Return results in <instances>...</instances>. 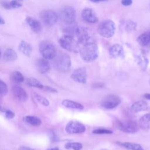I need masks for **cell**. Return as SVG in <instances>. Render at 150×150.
<instances>
[{
	"instance_id": "1",
	"label": "cell",
	"mask_w": 150,
	"mask_h": 150,
	"mask_svg": "<svg viewBox=\"0 0 150 150\" xmlns=\"http://www.w3.org/2000/svg\"><path fill=\"white\" fill-rule=\"evenodd\" d=\"M79 52L82 59L87 62L95 60L99 54L98 47L96 43L93 41H90L83 45Z\"/></svg>"
},
{
	"instance_id": "2",
	"label": "cell",
	"mask_w": 150,
	"mask_h": 150,
	"mask_svg": "<svg viewBox=\"0 0 150 150\" xmlns=\"http://www.w3.org/2000/svg\"><path fill=\"white\" fill-rule=\"evenodd\" d=\"M60 46L71 52H79L81 45L75 36L64 34L59 40Z\"/></svg>"
},
{
	"instance_id": "3",
	"label": "cell",
	"mask_w": 150,
	"mask_h": 150,
	"mask_svg": "<svg viewBox=\"0 0 150 150\" xmlns=\"http://www.w3.org/2000/svg\"><path fill=\"white\" fill-rule=\"evenodd\" d=\"M53 65L59 71L66 72L71 66V59L70 56L66 53H60L54 57Z\"/></svg>"
},
{
	"instance_id": "4",
	"label": "cell",
	"mask_w": 150,
	"mask_h": 150,
	"mask_svg": "<svg viewBox=\"0 0 150 150\" xmlns=\"http://www.w3.org/2000/svg\"><path fill=\"white\" fill-rule=\"evenodd\" d=\"M39 51L43 58L50 60L56 56V49L54 45L50 41L43 40L39 44Z\"/></svg>"
},
{
	"instance_id": "5",
	"label": "cell",
	"mask_w": 150,
	"mask_h": 150,
	"mask_svg": "<svg viewBox=\"0 0 150 150\" xmlns=\"http://www.w3.org/2000/svg\"><path fill=\"white\" fill-rule=\"evenodd\" d=\"M115 25L110 19L103 21L98 26V32L103 37L105 38H111L115 33Z\"/></svg>"
},
{
	"instance_id": "6",
	"label": "cell",
	"mask_w": 150,
	"mask_h": 150,
	"mask_svg": "<svg viewBox=\"0 0 150 150\" xmlns=\"http://www.w3.org/2000/svg\"><path fill=\"white\" fill-rule=\"evenodd\" d=\"M115 125L120 130L127 133H134L139 129L136 122L128 120H117Z\"/></svg>"
},
{
	"instance_id": "7",
	"label": "cell",
	"mask_w": 150,
	"mask_h": 150,
	"mask_svg": "<svg viewBox=\"0 0 150 150\" xmlns=\"http://www.w3.org/2000/svg\"><path fill=\"white\" fill-rule=\"evenodd\" d=\"M40 18L45 26H52L57 22L58 15L53 10H44L40 12Z\"/></svg>"
},
{
	"instance_id": "8",
	"label": "cell",
	"mask_w": 150,
	"mask_h": 150,
	"mask_svg": "<svg viewBox=\"0 0 150 150\" xmlns=\"http://www.w3.org/2000/svg\"><path fill=\"white\" fill-rule=\"evenodd\" d=\"M60 19L66 25L74 23L76 19L75 9L71 6L64 7L60 12Z\"/></svg>"
},
{
	"instance_id": "9",
	"label": "cell",
	"mask_w": 150,
	"mask_h": 150,
	"mask_svg": "<svg viewBox=\"0 0 150 150\" xmlns=\"http://www.w3.org/2000/svg\"><path fill=\"white\" fill-rule=\"evenodd\" d=\"M121 99L115 95H108L105 96L101 101V105L106 109H113L121 103Z\"/></svg>"
},
{
	"instance_id": "10",
	"label": "cell",
	"mask_w": 150,
	"mask_h": 150,
	"mask_svg": "<svg viewBox=\"0 0 150 150\" xmlns=\"http://www.w3.org/2000/svg\"><path fill=\"white\" fill-rule=\"evenodd\" d=\"M65 129L69 134H80L85 132L86 127L80 122L71 121L67 124Z\"/></svg>"
},
{
	"instance_id": "11",
	"label": "cell",
	"mask_w": 150,
	"mask_h": 150,
	"mask_svg": "<svg viewBox=\"0 0 150 150\" xmlns=\"http://www.w3.org/2000/svg\"><path fill=\"white\" fill-rule=\"evenodd\" d=\"M74 36L81 46L87 42L92 41L91 38L85 28L78 27Z\"/></svg>"
},
{
	"instance_id": "12",
	"label": "cell",
	"mask_w": 150,
	"mask_h": 150,
	"mask_svg": "<svg viewBox=\"0 0 150 150\" xmlns=\"http://www.w3.org/2000/svg\"><path fill=\"white\" fill-rule=\"evenodd\" d=\"M81 16L84 21L89 23H96L98 22V18L96 12L90 8L83 9L81 12Z\"/></svg>"
},
{
	"instance_id": "13",
	"label": "cell",
	"mask_w": 150,
	"mask_h": 150,
	"mask_svg": "<svg viewBox=\"0 0 150 150\" xmlns=\"http://www.w3.org/2000/svg\"><path fill=\"white\" fill-rule=\"evenodd\" d=\"M71 78L75 81L80 83H85L87 80V73L84 67H79L75 69L71 74Z\"/></svg>"
},
{
	"instance_id": "14",
	"label": "cell",
	"mask_w": 150,
	"mask_h": 150,
	"mask_svg": "<svg viewBox=\"0 0 150 150\" xmlns=\"http://www.w3.org/2000/svg\"><path fill=\"white\" fill-rule=\"evenodd\" d=\"M11 91L15 98L19 101H26L28 98V95L26 91L23 88L19 86H13L12 87Z\"/></svg>"
},
{
	"instance_id": "15",
	"label": "cell",
	"mask_w": 150,
	"mask_h": 150,
	"mask_svg": "<svg viewBox=\"0 0 150 150\" xmlns=\"http://www.w3.org/2000/svg\"><path fill=\"white\" fill-rule=\"evenodd\" d=\"M36 68L38 71L44 74L49 71L50 69V64L48 60L45 58H40L36 61Z\"/></svg>"
},
{
	"instance_id": "16",
	"label": "cell",
	"mask_w": 150,
	"mask_h": 150,
	"mask_svg": "<svg viewBox=\"0 0 150 150\" xmlns=\"http://www.w3.org/2000/svg\"><path fill=\"white\" fill-rule=\"evenodd\" d=\"M109 53L110 56L114 58H123L124 56V49L122 46L119 44L112 45L109 49Z\"/></svg>"
},
{
	"instance_id": "17",
	"label": "cell",
	"mask_w": 150,
	"mask_h": 150,
	"mask_svg": "<svg viewBox=\"0 0 150 150\" xmlns=\"http://www.w3.org/2000/svg\"><path fill=\"white\" fill-rule=\"evenodd\" d=\"M148 108V103L144 100H139L134 103L131 107L130 111L134 113H137L142 111H145Z\"/></svg>"
},
{
	"instance_id": "18",
	"label": "cell",
	"mask_w": 150,
	"mask_h": 150,
	"mask_svg": "<svg viewBox=\"0 0 150 150\" xmlns=\"http://www.w3.org/2000/svg\"><path fill=\"white\" fill-rule=\"evenodd\" d=\"M26 21L30 29L35 33H39L42 30V25L35 18L28 16L26 18Z\"/></svg>"
},
{
	"instance_id": "19",
	"label": "cell",
	"mask_w": 150,
	"mask_h": 150,
	"mask_svg": "<svg viewBox=\"0 0 150 150\" xmlns=\"http://www.w3.org/2000/svg\"><path fill=\"white\" fill-rule=\"evenodd\" d=\"M139 126L144 130L150 129V113L144 115L139 121Z\"/></svg>"
},
{
	"instance_id": "20",
	"label": "cell",
	"mask_w": 150,
	"mask_h": 150,
	"mask_svg": "<svg viewBox=\"0 0 150 150\" xmlns=\"http://www.w3.org/2000/svg\"><path fill=\"white\" fill-rule=\"evenodd\" d=\"M19 50L27 57H29L32 52V46L24 40H22L19 45Z\"/></svg>"
},
{
	"instance_id": "21",
	"label": "cell",
	"mask_w": 150,
	"mask_h": 150,
	"mask_svg": "<svg viewBox=\"0 0 150 150\" xmlns=\"http://www.w3.org/2000/svg\"><path fill=\"white\" fill-rule=\"evenodd\" d=\"M137 42L142 46H146L150 45V31L140 35L137 38Z\"/></svg>"
},
{
	"instance_id": "22",
	"label": "cell",
	"mask_w": 150,
	"mask_h": 150,
	"mask_svg": "<svg viewBox=\"0 0 150 150\" xmlns=\"http://www.w3.org/2000/svg\"><path fill=\"white\" fill-rule=\"evenodd\" d=\"M62 104L64 107L71 109H76L81 110H83L84 108L82 104L70 100H64L62 101Z\"/></svg>"
},
{
	"instance_id": "23",
	"label": "cell",
	"mask_w": 150,
	"mask_h": 150,
	"mask_svg": "<svg viewBox=\"0 0 150 150\" xmlns=\"http://www.w3.org/2000/svg\"><path fill=\"white\" fill-rule=\"evenodd\" d=\"M116 144L125 147L127 149H130V150H144L143 148L139 144L133 142H119L117 141Z\"/></svg>"
},
{
	"instance_id": "24",
	"label": "cell",
	"mask_w": 150,
	"mask_h": 150,
	"mask_svg": "<svg viewBox=\"0 0 150 150\" xmlns=\"http://www.w3.org/2000/svg\"><path fill=\"white\" fill-rule=\"evenodd\" d=\"M3 57L6 61L12 62L17 59V54L13 49H7L4 53Z\"/></svg>"
},
{
	"instance_id": "25",
	"label": "cell",
	"mask_w": 150,
	"mask_h": 150,
	"mask_svg": "<svg viewBox=\"0 0 150 150\" xmlns=\"http://www.w3.org/2000/svg\"><path fill=\"white\" fill-rule=\"evenodd\" d=\"M23 120L25 122L33 126H39L42 124L41 120L35 116L28 115L23 117Z\"/></svg>"
},
{
	"instance_id": "26",
	"label": "cell",
	"mask_w": 150,
	"mask_h": 150,
	"mask_svg": "<svg viewBox=\"0 0 150 150\" xmlns=\"http://www.w3.org/2000/svg\"><path fill=\"white\" fill-rule=\"evenodd\" d=\"M11 79L12 81L16 83H21L24 80L23 76L18 71H13L11 75Z\"/></svg>"
},
{
	"instance_id": "27",
	"label": "cell",
	"mask_w": 150,
	"mask_h": 150,
	"mask_svg": "<svg viewBox=\"0 0 150 150\" xmlns=\"http://www.w3.org/2000/svg\"><path fill=\"white\" fill-rule=\"evenodd\" d=\"M136 60L138 64L139 65L142 70H145L146 69L147 66L148 64V60L144 56H137Z\"/></svg>"
},
{
	"instance_id": "28",
	"label": "cell",
	"mask_w": 150,
	"mask_h": 150,
	"mask_svg": "<svg viewBox=\"0 0 150 150\" xmlns=\"http://www.w3.org/2000/svg\"><path fill=\"white\" fill-rule=\"evenodd\" d=\"M26 83L30 86L41 88V89H43V87H44V85L40 83V81H39L38 80H37L33 77L28 78L26 80Z\"/></svg>"
},
{
	"instance_id": "29",
	"label": "cell",
	"mask_w": 150,
	"mask_h": 150,
	"mask_svg": "<svg viewBox=\"0 0 150 150\" xmlns=\"http://www.w3.org/2000/svg\"><path fill=\"white\" fill-rule=\"evenodd\" d=\"M64 148L67 149H73V150H81L83 148V145L80 142H67L64 145Z\"/></svg>"
},
{
	"instance_id": "30",
	"label": "cell",
	"mask_w": 150,
	"mask_h": 150,
	"mask_svg": "<svg viewBox=\"0 0 150 150\" xmlns=\"http://www.w3.org/2000/svg\"><path fill=\"white\" fill-rule=\"evenodd\" d=\"M33 96L34 97V99L37 102L41 104L42 105H43L44 106H48L49 105V102L48 100L46 99V98L43 97V96H42L38 94H36V93H34Z\"/></svg>"
},
{
	"instance_id": "31",
	"label": "cell",
	"mask_w": 150,
	"mask_h": 150,
	"mask_svg": "<svg viewBox=\"0 0 150 150\" xmlns=\"http://www.w3.org/2000/svg\"><path fill=\"white\" fill-rule=\"evenodd\" d=\"M137 24L131 21H128L125 24V30L127 32L135 30L136 29Z\"/></svg>"
},
{
	"instance_id": "32",
	"label": "cell",
	"mask_w": 150,
	"mask_h": 150,
	"mask_svg": "<svg viewBox=\"0 0 150 150\" xmlns=\"http://www.w3.org/2000/svg\"><path fill=\"white\" fill-rule=\"evenodd\" d=\"M112 132V131L105 128H97L93 131V133L95 134H111Z\"/></svg>"
},
{
	"instance_id": "33",
	"label": "cell",
	"mask_w": 150,
	"mask_h": 150,
	"mask_svg": "<svg viewBox=\"0 0 150 150\" xmlns=\"http://www.w3.org/2000/svg\"><path fill=\"white\" fill-rule=\"evenodd\" d=\"M8 93L7 85L2 80H0V94L5 96Z\"/></svg>"
},
{
	"instance_id": "34",
	"label": "cell",
	"mask_w": 150,
	"mask_h": 150,
	"mask_svg": "<svg viewBox=\"0 0 150 150\" xmlns=\"http://www.w3.org/2000/svg\"><path fill=\"white\" fill-rule=\"evenodd\" d=\"M10 5L12 8H18L22 6V4H20L16 0H13L10 2Z\"/></svg>"
},
{
	"instance_id": "35",
	"label": "cell",
	"mask_w": 150,
	"mask_h": 150,
	"mask_svg": "<svg viewBox=\"0 0 150 150\" xmlns=\"http://www.w3.org/2000/svg\"><path fill=\"white\" fill-rule=\"evenodd\" d=\"M49 137H50V139L52 142H56V141H58V140H59V138H58L57 136L56 135V134L52 131H50Z\"/></svg>"
},
{
	"instance_id": "36",
	"label": "cell",
	"mask_w": 150,
	"mask_h": 150,
	"mask_svg": "<svg viewBox=\"0 0 150 150\" xmlns=\"http://www.w3.org/2000/svg\"><path fill=\"white\" fill-rule=\"evenodd\" d=\"M5 117L8 119H12L15 117V113L12 111L8 110L5 111Z\"/></svg>"
},
{
	"instance_id": "37",
	"label": "cell",
	"mask_w": 150,
	"mask_h": 150,
	"mask_svg": "<svg viewBox=\"0 0 150 150\" xmlns=\"http://www.w3.org/2000/svg\"><path fill=\"white\" fill-rule=\"evenodd\" d=\"M43 90H45L46 91L49 92V93H57V90H56L54 88H52V87L50 86H44Z\"/></svg>"
},
{
	"instance_id": "38",
	"label": "cell",
	"mask_w": 150,
	"mask_h": 150,
	"mask_svg": "<svg viewBox=\"0 0 150 150\" xmlns=\"http://www.w3.org/2000/svg\"><path fill=\"white\" fill-rule=\"evenodd\" d=\"M1 5L4 8H5L6 9H10L12 8L10 5V2H8L7 1H2L1 2Z\"/></svg>"
},
{
	"instance_id": "39",
	"label": "cell",
	"mask_w": 150,
	"mask_h": 150,
	"mask_svg": "<svg viewBox=\"0 0 150 150\" xmlns=\"http://www.w3.org/2000/svg\"><path fill=\"white\" fill-rule=\"evenodd\" d=\"M121 4L124 6H129L132 4V0H122Z\"/></svg>"
},
{
	"instance_id": "40",
	"label": "cell",
	"mask_w": 150,
	"mask_h": 150,
	"mask_svg": "<svg viewBox=\"0 0 150 150\" xmlns=\"http://www.w3.org/2000/svg\"><path fill=\"white\" fill-rule=\"evenodd\" d=\"M19 150H35L31 148L28 147V146H20L19 148Z\"/></svg>"
},
{
	"instance_id": "41",
	"label": "cell",
	"mask_w": 150,
	"mask_h": 150,
	"mask_svg": "<svg viewBox=\"0 0 150 150\" xmlns=\"http://www.w3.org/2000/svg\"><path fill=\"white\" fill-rule=\"evenodd\" d=\"M102 86H103V83H96V85L95 86H94V87H102Z\"/></svg>"
},
{
	"instance_id": "42",
	"label": "cell",
	"mask_w": 150,
	"mask_h": 150,
	"mask_svg": "<svg viewBox=\"0 0 150 150\" xmlns=\"http://www.w3.org/2000/svg\"><path fill=\"white\" fill-rule=\"evenodd\" d=\"M90 1L94 2V3H98V2H105L107 0H90Z\"/></svg>"
},
{
	"instance_id": "43",
	"label": "cell",
	"mask_w": 150,
	"mask_h": 150,
	"mask_svg": "<svg viewBox=\"0 0 150 150\" xmlns=\"http://www.w3.org/2000/svg\"><path fill=\"white\" fill-rule=\"evenodd\" d=\"M144 97L147 100H150V94L149 93H146L144 95Z\"/></svg>"
},
{
	"instance_id": "44",
	"label": "cell",
	"mask_w": 150,
	"mask_h": 150,
	"mask_svg": "<svg viewBox=\"0 0 150 150\" xmlns=\"http://www.w3.org/2000/svg\"><path fill=\"white\" fill-rule=\"evenodd\" d=\"M5 24V21L4 20L3 18L0 15V25Z\"/></svg>"
},
{
	"instance_id": "45",
	"label": "cell",
	"mask_w": 150,
	"mask_h": 150,
	"mask_svg": "<svg viewBox=\"0 0 150 150\" xmlns=\"http://www.w3.org/2000/svg\"><path fill=\"white\" fill-rule=\"evenodd\" d=\"M47 150H60L59 148L57 147H54V148H49Z\"/></svg>"
},
{
	"instance_id": "46",
	"label": "cell",
	"mask_w": 150,
	"mask_h": 150,
	"mask_svg": "<svg viewBox=\"0 0 150 150\" xmlns=\"http://www.w3.org/2000/svg\"><path fill=\"white\" fill-rule=\"evenodd\" d=\"M0 111H4V109H3V108L0 105Z\"/></svg>"
},
{
	"instance_id": "47",
	"label": "cell",
	"mask_w": 150,
	"mask_h": 150,
	"mask_svg": "<svg viewBox=\"0 0 150 150\" xmlns=\"http://www.w3.org/2000/svg\"><path fill=\"white\" fill-rule=\"evenodd\" d=\"M1 50H0V57H1Z\"/></svg>"
},
{
	"instance_id": "48",
	"label": "cell",
	"mask_w": 150,
	"mask_h": 150,
	"mask_svg": "<svg viewBox=\"0 0 150 150\" xmlns=\"http://www.w3.org/2000/svg\"><path fill=\"white\" fill-rule=\"evenodd\" d=\"M102 150H107V149H102Z\"/></svg>"
},
{
	"instance_id": "49",
	"label": "cell",
	"mask_w": 150,
	"mask_h": 150,
	"mask_svg": "<svg viewBox=\"0 0 150 150\" xmlns=\"http://www.w3.org/2000/svg\"><path fill=\"white\" fill-rule=\"evenodd\" d=\"M149 83H150V81H149Z\"/></svg>"
},
{
	"instance_id": "50",
	"label": "cell",
	"mask_w": 150,
	"mask_h": 150,
	"mask_svg": "<svg viewBox=\"0 0 150 150\" xmlns=\"http://www.w3.org/2000/svg\"><path fill=\"white\" fill-rule=\"evenodd\" d=\"M20 1H21V0H20Z\"/></svg>"
}]
</instances>
